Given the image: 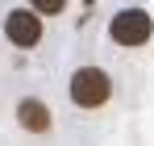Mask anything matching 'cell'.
<instances>
[{"label":"cell","instance_id":"1","mask_svg":"<svg viewBox=\"0 0 154 146\" xmlns=\"http://www.w3.org/2000/svg\"><path fill=\"white\" fill-rule=\"evenodd\" d=\"M108 96H112V79L100 67H79L71 75V100H75L79 109H100Z\"/></svg>","mask_w":154,"mask_h":146},{"label":"cell","instance_id":"2","mask_svg":"<svg viewBox=\"0 0 154 146\" xmlns=\"http://www.w3.org/2000/svg\"><path fill=\"white\" fill-rule=\"evenodd\" d=\"M108 33H112L117 46H142V42H150L154 21H150L146 8H121L112 17V25H108Z\"/></svg>","mask_w":154,"mask_h":146},{"label":"cell","instance_id":"3","mask_svg":"<svg viewBox=\"0 0 154 146\" xmlns=\"http://www.w3.org/2000/svg\"><path fill=\"white\" fill-rule=\"evenodd\" d=\"M4 38L13 46H38L42 42V13L38 8H13L4 17Z\"/></svg>","mask_w":154,"mask_h":146},{"label":"cell","instance_id":"4","mask_svg":"<svg viewBox=\"0 0 154 146\" xmlns=\"http://www.w3.org/2000/svg\"><path fill=\"white\" fill-rule=\"evenodd\" d=\"M17 117H21V125H25L29 134H46V129H50V109H46L42 100H21Z\"/></svg>","mask_w":154,"mask_h":146},{"label":"cell","instance_id":"5","mask_svg":"<svg viewBox=\"0 0 154 146\" xmlns=\"http://www.w3.org/2000/svg\"><path fill=\"white\" fill-rule=\"evenodd\" d=\"M63 4H67V0H33V8H38V13H46V17L63 13Z\"/></svg>","mask_w":154,"mask_h":146}]
</instances>
